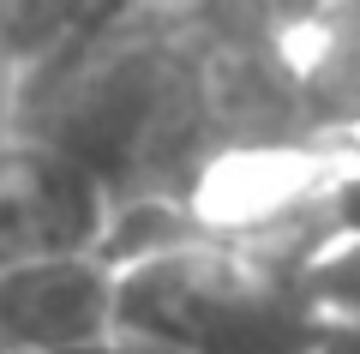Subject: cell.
<instances>
[{
  "label": "cell",
  "instance_id": "6da1fadb",
  "mask_svg": "<svg viewBox=\"0 0 360 354\" xmlns=\"http://www.w3.org/2000/svg\"><path fill=\"white\" fill-rule=\"evenodd\" d=\"M115 324L180 354H312L324 301L307 282V258L162 241L115 265Z\"/></svg>",
  "mask_w": 360,
  "mask_h": 354
},
{
  "label": "cell",
  "instance_id": "7a4b0ae2",
  "mask_svg": "<svg viewBox=\"0 0 360 354\" xmlns=\"http://www.w3.org/2000/svg\"><path fill=\"white\" fill-rule=\"evenodd\" d=\"M115 228L108 175L66 139H0V265L96 253Z\"/></svg>",
  "mask_w": 360,
  "mask_h": 354
},
{
  "label": "cell",
  "instance_id": "3957f363",
  "mask_svg": "<svg viewBox=\"0 0 360 354\" xmlns=\"http://www.w3.org/2000/svg\"><path fill=\"white\" fill-rule=\"evenodd\" d=\"M115 330V265L103 253H42L0 265V348L49 354Z\"/></svg>",
  "mask_w": 360,
  "mask_h": 354
},
{
  "label": "cell",
  "instance_id": "277c9868",
  "mask_svg": "<svg viewBox=\"0 0 360 354\" xmlns=\"http://www.w3.org/2000/svg\"><path fill=\"white\" fill-rule=\"evenodd\" d=\"M288 84L307 127L348 139L360 132V0H324L288 37Z\"/></svg>",
  "mask_w": 360,
  "mask_h": 354
},
{
  "label": "cell",
  "instance_id": "5b68a950",
  "mask_svg": "<svg viewBox=\"0 0 360 354\" xmlns=\"http://www.w3.org/2000/svg\"><path fill=\"white\" fill-rule=\"evenodd\" d=\"M84 6L90 0H0V61L6 66L42 61L84 18Z\"/></svg>",
  "mask_w": 360,
  "mask_h": 354
},
{
  "label": "cell",
  "instance_id": "8992f818",
  "mask_svg": "<svg viewBox=\"0 0 360 354\" xmlns=\"http://www.w3.org/2000/svg\"><path fill=\"white\" fill-rule=\"evenodd\" d=\"M330 180H324L319 192V246L330 241H360V163H342V156H330Z\"/></svg>",
  "mask_w": 360,
  "mask_h": 354
},
{
  "label": "cell",
  "instance_id": "52a82bcc",
  "mask_svg": "<svg viewBox=\"0 0 360 354\" xmlns=\"http://www.w3.org/2000/svg\"><path fill=\"white\" fill-rule=\"evenodd\" d=\"M307 282L324 306L360 312V241H330L307 258Z\"/></svg>",
  "mask_w": 360,
  "mask_h": 354
},
{
  "label": "cell",
  "instance_id": "ba28073f",
  "mask_svg": "<svg viewBox=\"0 0 360 354\" xmlns=\"http://www.w3.org/2000/svg\"><path fill=\"white\" fill-rule=\"evenodd\" d=\"M49 354H180V348H168V342L144 336V330H127V324H115V330H103V336L66 342V348H49Z\"/></svg>",
  "mask_w": 360,
  "mask_h": 354
},
{
  "label": "cell",
  "instance_id": "9c48e42d",
  "mask_svg": "<svg viewBox=\"0 0 360 354\" xmlns=\"http://www.w3.org/2000/svg\"><path fill=\"white\" fill-rule=\"evenodd\" d=\"M312 354H360V312L348 306H324V330Z\"/></svg>",
  "mask_w": 360,
  "mask_h": 354
},
{
  "label": "cell",
  "instance_id": "30bf717a",
  "mask_svg": "<svg viewBox=\"0 0 360 354\" xmlns=\"http://www.w3.org/2000/svg\"><path fill=\"white\" fill-rule=\"evenodd\" d=\"M330 156H342V163H360V132H348V139L330 144Z\"/></svg>",
  "mask_w": 360,
  "mask_h": 354
},
{
  "label": "cell",
  "instance_id": "8fae6325",
  "mask_svg": "<svg viewBox=\"0 0 360 354\" xmlns=\"http://www.w3.org/2000/svg\"><path fill=\"white\" fill-rule=\"evenodd\" d=\"M0 354H6V348H0Z\"/></svg>",
  "mask_w": 360,
  "mask_h": 354
}]
</instances>
